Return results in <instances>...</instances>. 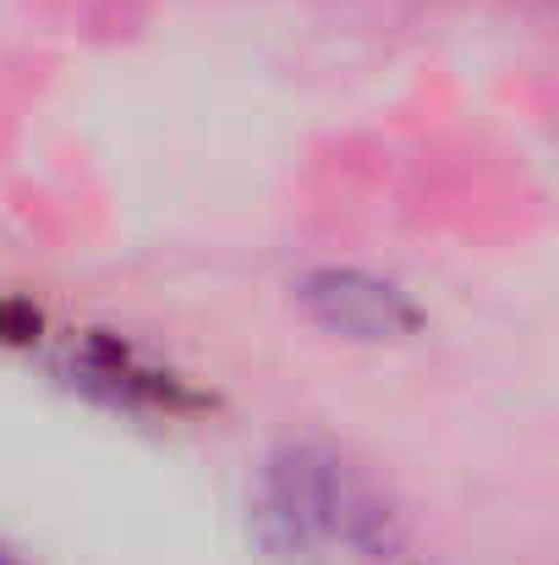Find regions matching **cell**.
<instances>
[{"label":"cell","mask_w":559,"mask_h":565,"mask_svg":"<svg viewBox=\"0 0 559 565\" xmlns=\"http://www.w3.org/2000/svg\"><path fill=\"white\" fill-rule=\"evenodd\" d=\"M258 539L275 555H313L324 544L357 550V555H384L395 544V516L373 494L368 483L330 450H286L264 472V494L252 505Z\"/></svg>","instance_id":"cell-1"},{"label":"cell","mask_w":559,"mask_h":565,"mask_svg":"<svg viewBox=\"0 0 559 565\" xmlns=\"http://www.w3.org/2000/svg\"><path fill=\"white\" fill-rule=\"evenodd\" d=\"M88 390H99L105 401H116V406H165V412H182V406H203L197 395H186L182 384L171 374H154V369H138L132 363V352H121V347H94L88 352V363L77 369Z\"/></svg>","instance_id":"cell-3"},{"label":"cell","mask_w":559,"mask_h":565,"mask_svg":"<svg viewBox=\"0 0 559 565\" xmlns=\"http://www.w3.org/2000/svg\"><path fill=\"white\" fill-rule=\"evenodd\" d=\"M0 565H11V561H0Z\"/></svg>","instance_id":"cell-5"},{"label":"cell","mask_w":559,"mask_h":565,"mask_svg":"<svg viewBox=\"0 0 559 565\" xmlns=\"http://www.w3.org/2000/svg\"><path fill=\"white\" fill-rule=\"evenodd\" d=\"M39 335V313L28 302H0V341H33Z\"/></svg>","instance_id":"cell-4"},{"label":"cell","mask_w":559,"mask_h":565,"mask_svg":"<svg viewBox=\"0 0 559 565\" xmlns=\"http://www.w3.org/2000/svg\"><path fill=\"white\" fill-rule=\"evenodd\" d=\"M297 297L324 330L346 341H406L422 324L417 302L368 269H313Z\"/></svg>","instance_id":"cell-2"}]
</instances>
